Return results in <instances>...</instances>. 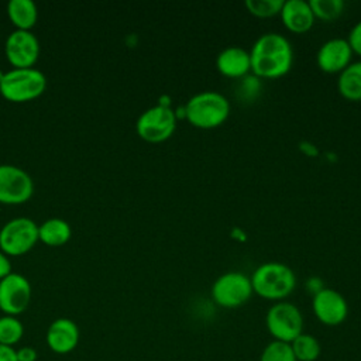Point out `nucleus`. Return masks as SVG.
<instances>
[{
  "instance_id": "f257e3e1",
  "label": "nucleus",
  "mask_w": 361,
  "mask_h": 361,
  "mask_svg": "<svg viewBox=\"0 0 361 361\" xmlns=\"http://www.w3.org/2000/svg\"><path fill=\"white\" fill-rule=\"evenodd\" d=\"M250 58L251 72L258 79H278L290 71L293 49L282 34L265 32L254 41Z\"/></svg>"
},
{
  "instance_id": "f03ea898",
  "label": "nucleus",
  "mask_w": 361,
  "mask_h": 361,
  "mask_svg": "<svg viewBox=\"0 0 361 361\" xmlns=\"http://www.w3.org/2000/svg\"><path fill=\"white\" fill-rule=\"evenodd\" d=\"M228 99L216 90L193 94L185 104V118L196 128L212 130L220 127L230 116Z\"/></svg>"
},
{
  "instance_id": "7ed1b4c3",
  "label": "nucleus",
  "mask_w": 361,
  "mask_h": 361,
  "mask_svg": "<svg viewBox=\"0 0 361 361\" xmlns=\"http://www.w3.org/2000/svg\"><path fill=\"white\" fill-rule=\"evenodd\" d=\"M250 279L255 295L274 302L285 300L296 286V276L292 268L275 261L258 265Z\"/></svg>"
},
{
  "instance_id": "20e7f679",
  "label": "nucleus",
  "mask_w": 361,
  "mask_h": 361,
  "mask_svg": "<svg viewBox=\"0 0 361 361\" xmlns=\"http://www.w3.org/2000/svg\"><path fill=\"white\" fill-rule=\"evenodd\" d=\"M47 89V76L35 69H16L3 73L0 94L11 103H25L39 97Z\"/></svg>"
},
{
  "instance_id": "39448f33",
  "label": "nucleus",
  "mask_w": 361,
  "mask_h": 361,
  "mask_svg": "<svg viewBox=\"0 0 361 361\" xmlns=\"http://www.w3.org/2000/svg\"><path fill=\"white\" fill-rule=\"evenodd\" d=\"M178 117L168 104H157L140 114L135 123L138 137L147 142H162L172 137Z\"/></svg>"
},
{
  "instance_id": "423d86ee",
  "label": "nucleus",
  "mask_w": 361,
  "mask_h": 361,
  "mask_svg": "<svg viewBox=\"0 0 361 361\" xmlns=\"http://www.w3.org/2000/svg\"><path fill=\"white\" fill-rule=\"evenodd\" d=\"M265 324L276 341L292 343L303 333V316L298 306L290 302H275L267 312Z\"/></svg>"
},
{
  "instance_id": "0eeeda50",
  "label": "nucleus",
  "mask_w": 361,
  "mask_h": 361,
  "mask_svg": "<svg viewBox=\"0 0 361 361\" xmlns=\"http://www.w3.org/2000/svg\"><path fill=\"white\" fill-rule=\"evenodd\" d=\"M38 243V224L28 217H16L0 228V251L7 257L24 255Z\"/></svg>"
},
{
  "instance_id": "6e6552de",
  "label": "nucleus",
  "mask_w": 361,
  "mask_h": 361,
  "mask_svg": "<svg viewBox=\"0 0 361 361\" xmlns=\"http://www.w3.org/2000/svg\"><path fill=\"white\" fill-rule=\"evenodd\" d=\"M252 293L250 276L238 271L221 274L212 285V298L214 303L224 309L243 306L248 302Z\"/></svg>"
},
{
  "instance_id": "1a4fd4ad",
  "label": "nucleus",
  "mask_w": 361,
  "mask_h": 361,
  "mask_svg": "<svg viewBox=\"0 0 361 361\" xmlns=\"http://www.w3.org/2000/svg\"><path fill=\"white\" fill-rule=\"evenodd\" d=\"M32 193L34 182L24 169L10 164L0 165V203L23 204Z\"/></svg>"
},
{
  "instance_id": "9d476101",
  "label": "nucleus",
  "mask_w": 361,
  "mask_h": 361,
  "mask_svg": "<svg viewBox=\"0 0 361 361\" xmlns=\"http://www.w3.org/2000/svg\"><path fill=\"white\" fill-rule=\"evenodd\" d=\"M31 295L28 279L21 274L11 272L0 281V310L8 316H18L27 310Z\"/></svg>"
},
{
  "instance_id": "9b49d317",
  "label": "nucleus",
  "mask_w": 361,
  "mask_h": 361,
  "mask_svg": "<svg viewBox=\"0 0 361 361\" xmlns=\"http://www.w3.org/2000/svg\"><path fill=\"white\" fill-rule=\"evenodd\" d=\"M4 54L16 69L34 68L39 56L38 38L31 31L14 30L6 39Z\"/></svg>"
},
{
  "instance_id": "f8f14e48",
  "label": "nucleus",
  "mask_w": 361,
  "mask_h": 361,
  "mask_svg": "<svg viewBox=\"0 0 361 361\" xmlns=\"http://www.w3.org/2000/svg\"><path fill=\"white\" fill-rule=\"evenodd\" d=\"M312 309L316 319L326 326H338L348 316L345 298L331 288H323L313 295Z\"/></svg>"
},
{
  "instance_id": "ddd939ff",
  "label": "nucleus",
  "mask_w": 361,
  "mask_h": 361,
  "mask_svg": "<svg viewBox=\"0 0 361 361\" xmlns=\"http://www.w3.org/2000/svg\"><path fill=\"white\" fill-rule=\"evenodd\" d=\"M353 51L347 38H330L324 41L316 54V63L324 73H340L351 63Z\"/></svg>"
},
{
  "instance_id": "4468645a",
  "label": "nucleus",
  "mask_w": 361,
  "mask_h": 361,
  "mask_svg": "<svg viewBox=\"0 0 361 361\" xmlns=\"http://www.w3.org/2000/svg\"><path fill=\"white\" fill-rule=\"evenodd\" d=\"M80 333L78 324L66 317L55 319L47 330V344L56 354H68L79 344Z\"/></svg>"
},
{
  "instance_id": "2eb2a0df",
  "label": "nucleus",
  "mask_w": 361,
  "mask_h": 361,
  "mask_svg": "<svg viewBox=\"0 0 361 361\" xmlns=\"http://www.w3.org/2000/svg\"><path fill=\"white\" fill-rule=\"evenodd\" d=\"M216 68L226 78L241 79L251 72L250 51L237 45L226 47L216 56Z\"/></svg>"
},
{
  "instance_id": "dca6fc26",
  "label": "nucleus",
  "mask_w": 361,
  "mask_h": 361,
  "mask_svg": "<svg viewBox=\"0 0 361 361\" xmlns=\"http://www.w3.org/2000/svg\"><path fill=\"white\" fill-rule=\"evenodd\" d=\"M279 16L283 27L295 34H303L309 31L316 20L309 1L306 0L283 1Z\"/></svg>"
},
{
  "instance_id": "f3484780",
  "label": "nucleus",
  "mask_w": 361,
  "mask_h": 361,
  "mask_svg": "<svg viewBox=\"0 0 361 361\" xmlns=\"http://www.w3.org/2000/svg\"><path fill=\"white\" fill-rule=\"evenodd\" d=\"M72 237V228L63 219H48L38 226V241L48 247H61Z\"/></svg>"
},
{
  "instance_id": "a211bd4d",
  "label": "nucleus",
  "mask_w": 361,
  "mask_h": 361,
  "mask_svg": "<svg viewBox=\"0 0 361 361\" xmlns=\"http://www.w3.org/2000/svg\"><path fill=\"white\" fill-rule=\"evenodd\" d=\"M7 16L16 30L31 31L37 24L38 10L31 0H10L7 4Z\"/></svg>"
},
{
  "instance_id": "6ab92c4d",
  "label": "nucleus",
  "mask_w": 361,
  "mask_h": 361,
  "mask_svg": "<svg viewBox=\"0 0 361 361\" xmlns=\"http://www.w3.org/2000/svg\"><path fill=\"white\" fill-rule=\"evenodd\" d=\"M338 93L351 102L361 100V61L351 62L337 79Z\"/></svg>"
},
{
  "instance_id": "aec40b11",
  "label": "nucleus",
  "mask_w": 361,
  "mask_h": 361,
  "mask_svg": "<svg viewBox=\"0 0 361 361\" xmlns=\"http://www.w3.org/2000/svg\"><path fill=\"white\" fill-rule=\"evenodd\" d=\"M289 344L296 361H316L322 354V345L312 334L302 333Z\"/></svg>"
},
{
  "instance_id": "412c9836",
  "label": "nucleus",
  "mask_w": 361,
  "mask_h": 361,
  "mask_svg": "<svg viewBox=\"0 0 361 361\" xmlns=\"http://www.w3.org/2000/svg\"><path fill=\"white\" fill-rule=\"evenodd\" d=\"M24 334V326L17 316L4 314L0 317V344L13 347Z\"/></svg>"
},
{
  "instance_id": "4be33fe9",
  "label": "nucleus",
  "mask_w": 361,
  "mask_h": 361,
  "mask_svg": "<svg viewBox=\"0 0 361 361\" xmlns=\"http://www.w3.org/2000/svg\"><path fill=\"white\" fill-rule=\"evenodd\" d=\"M309 4L314 18L322 21H333L344 11V3L341 0H310Z\"/></svg>"
},
{
  "instance_id": "5701e85b",
  "label": "nucleus",
  "mask_w": 361,
  "mask_h": 361,
  "mask_svg": "<svg viewBox=\"0 0 361 361\" xmlns=\"http://www.w3.org/2000/svg\"><path fill=\"white\" fill-rule=\"evenodd\" d=\"M259 361H296L289 343L272 340L261 353Z\"/></svg>"
},
{
  "instance_id": "b1692460",
  "label": "nucleus",
  "mask_w": 361,
  "mask_h": 361,
  "mask_svg": "<svg viewBox=\"0 0 361 361\" xmlns=\"http://www.w3.org/2000/svg\"><path fill=\"white\" fill-rule=\"evenodd\" d=\"M283 0H247L245 7L250 14L258 18H269L281 13Z\"/></svg>"
},
{
  "instance_id": "393cba45",
  "label": "nucleus",
  "mask_w": 361,
  "mask_h": 361,
  "mask_svg": "<svg viewBox=\"0 0 361 361\" xmlns=\"http://www.w3.org/2000/svg\"><path fill=\"white\" fill-rule=\"evenodd\" d=\"M347 41L351 47L353 54H357L361 56V20L353 25V28L348 32Z\"/></svg>"
},
{
  "instance_id": "a878e982",
  "label": "nucleus",
  "mask_w": 361,
  "mask_h": 361,
  "mask_svg": "<svg viewBox=\"0 0 361 361\" xmlns=\"http://www.w3.org/2000/svg\"><path fill=\"white\" fill-rule=\"evenodd\" d=\"M18 361H37V351L32 347H21L17 350Z\"/></svg>"
},
{
  "instance_id": "bb28decb",
  "label": "nucleus",
  "mask_w": 361,
  "mask_h": 361,
  "mask_svg": "<svg viewBox=\"0 0 361 361\" xmlns=\"http://www.w3.org/2000/svg\"><path fill=\"white\" fill-rule=\"evenodd\" d=\"M0 361H18L17 350L14 347L0 344Z\"/></svg>"
},
{
  "instance_id": "cd10ccee",
  "label": "nucleus",
  "mask_w": 361,
  "mask_h": 361,
  "mask_svg": "<svg viewBox=\"0 0 361 361\" xmlns=\"http://www.w3.org/2000/svg\"><path fill=\"white\" fill-rule=\"evenodd\" d=\"M11 262L8 259V257L0 251V281L3 278H6L8 274H11Z\"/></svg>"
},
{
  "instance_id": "c85d7f7f",
  "label": "nucleus",
  "mask_w": 361,
  "mask_h": 361,
  "mask_svg": "<svg viewBox=\"0 0 361 361\" xmlns=\"http://www.w3.org/2000/svg\"><path fill=\"white\" fill-rule=\"evenodd\" d=\"M306 288H307L309 290H312V293L314 295V293H317L320 289H323L324 286H323V283H322V281H320L319 278H309V279L306 281Z\"/></svg>"
}]
</instances>
